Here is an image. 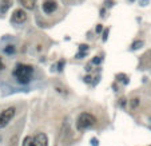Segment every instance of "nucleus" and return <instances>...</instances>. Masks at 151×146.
I'll use <instances>...</instances> for the list:
<instances>
[{
  "instance_id": "nucleus-1",
  "label": "nucleus",
  "mask_w": 151,
  "mask_h": 146,
  "mask_svg": "<svg viewBox=\"0 0 151 146\" xmlns=\"http://www.w3.org/2000/svg\"><path fill=\"white\" fill-rule=\"evenodd\" d=\"M34 73V67L29 66V64H18L13 70V76H15L18 82L22 83V85H27V83L31 82V76Z\"/></svg>"
},
{
  "instance_id": "nucleus-2",
  "label": "nucleus",
  "mask_w": 151,
  "mask_h": 146,
  "mask_svg": "<svg viewBox=\"0 0 151 146\" xmlns=\"http://www.w3.org/2000/svg\"><path fill=\"white\" fill-rule=\"evenodd\" d=\"M96 123V118L94 117L90 113H82V114L78 117L76 119V127L79 130H86V129H90Z\"/></svg>"
},
{
  "instance_id": "nucleus-3",
  "label": "nucleus",
  "mask_w": 151,
  "mask_h": 146,
  "mask_svg": "<svg viewBox=\"0 0 151 146\" xmlns=\"http://www.w3.org/2000/svg\"><path fill=\"white\" fill-rule=\"evenodd\" d=\"M22 146H48L47 135L44 133H38L35 137H25Z\"/></svg>"
},
{
  "instance_id": "nucleus-4",
  "label": "nucleus",
  "mask_w": 151,
  "mask_h": 146,
  "mask_svg": "<svg viewBox=\"0 0 151 146\" xmlns=\"http://www.w3.org/2000/svg\"><path fill=\"white\" fill-rule=\"evenodd\" d=\"M15 113H16L15 107H8L0 113V129L6 127L7 125L12 121V118L15 117Z\"/></svg>"
},
{
  "instance_id": "nucleus-5",
  "label": "nucleus",
  "mask_w": 151,
  "mask_h": 146,
  "mask_svg": "<svg viewBox=\"0 0 151 146\" xmlns=\"http://www.w3.org/2000/svg\"><path fill=\"white\" fill-rule=\"evenodd\" d=\"M27 20V12H25L24 8H18V10L13 11L12 13V22L18 23V24H22Z\"/></svg>"
},
{
  "instance_id": "nucleus-6",
  "label": "nucleus",
  "mask_w": 151,
  "mask_h": 146,
  "mask_svg": "<svg viewBox=\"0 0 151 146\" xmlns=\"http://www.w3.org/2000/svg\"><path fill=\"white\" fill-rule=\"evenodd\" d=\"M41 10H43L44 13L51 15V13H54L55 11L58 10V3L55 0H46V1H43V4H41Z\"/></svg>"
},
{
  "instance_id": "nucleus-7",
  "label": "nucleus",
  "mask_w": 151,
  "mask_h": 146,
  "mask_svg": "<svg viewBox=\"0 0 151 146\" xmlns=\"http://www.w3.org/2000/svg\"><path fill=\"white\" fill-rule=\"evenodd\" d=\"M20 3H22V6L24 7L25 10H34L36 0H20Z\"/></svg>"
},
{
  "instance_id": "nucleus-8",
  "label": "nucleus",
  "mask_w": 151,
  "mask_h": 146,
  "mask_svg": "<svg viewBox=\"0 0 151 146\" xmlns=\"http://www.w3.org/2000/svg\"><path fill=\"white\" fill-rule=\"evenodd\" d=\"M11 4H12L11 0H1V4H0V12L1 13L7 12V10L11 7Z\"/></svg>"
},
{
  "instance_id": "nucleus-9",
  "label": "nucleus",
  "mask_w": 151,
  "mask_h": 146,
  "mask_svg": "<svg viewBox=\"0 0 151 146\" xmlns=\"http://www.w3.org/2000/svg\"><path fill=\"white\" fill-rule=\"evenodd\" d=\"M138 105H139L138 98H132L131 101H130V107H131V110H135V109L138 107Z\"/></svg>"
},
{
  "instance_id": "nucleus-10",
  "label": "nucleus",
  "mask_w": 151,
  "mask_h": 146,
  "mask_svg": "<svg viewBox=\"0 0 151 146\" xmlns=\"http://www.w3.org/2000/svg\"><path fill=\"white\" fill-rule=\"evenodd\" d=\"M4 52H6V54H13V52H15V46H7V47L4 48Z\"/></svg>"
},
{
  "instance_id": "nucleus-11",
  "label": "nucleus",
  "mask_w": 151,
  "mask_h": 146,
  "mask_svg": "<svg viewBox=\"0 0 151 146\" xmlns=\"http://www.w3.org/2000/svg\"><path fill=\"white\" fill-rule=\"evenodd\" d=\"M1 70H4V63H3V61H1V58H0V71Z\"/></svg>"
},
{
  "instance_id": "nucleus-12",
  "label": "nucleus",
  "mask_w": 151,
  "mask_h": 146,
  "mask_svg": "<svg viewBox=\"0 0 151 146\" xmlns=\"http://www.w3.org/2000/svg\"><path fill=\"white\" fill-rule=\"evenodd\" d=\"M92 62H94V63H100V59H99V58H95Z\"/></svg>"
}]
</instances>
